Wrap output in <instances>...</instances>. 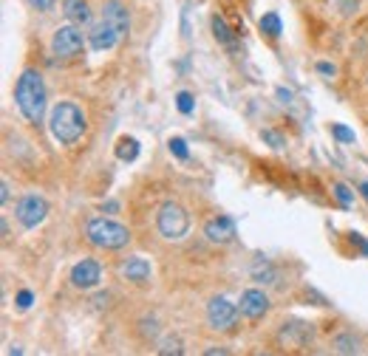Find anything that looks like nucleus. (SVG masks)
I'll return each mask as SVG.
<instances>
[{"label": "nucleus", "instance_id": "nucleus-2", "mask_svg": "<svg viewBox=\"0 0 368 356\" xmlns=\"http://www.w3.org/2000/svg\"><path fill=\"white\" fill-rule=\"evenodd\" d=\"M49 128H51V136L60 141V145H74V141L85 133V116L74 102H60L51 110Z\"/></svg>", "mask_w": 368, "mask_h": 356}, {"label": "nucleus", "instance_id": "nucleus-21", "mask_svg": "<svg viewBox=\"0 0 368 356\" xmlns=\"http://www.w3.org/2000/svg\"><path fill=\"white\" fill-rule=\"evenodd\" d=\"M168 145H170V153L176 156V158H190V150H187V141H184L181 136H173L170 141H168Z\"/></svg>", "mask_w": 368, "mask_h": 356}, {"label": "nucleus", "instance_id": "nucleus-8", "mask_svg": "<svg viewBox=\"0 0 368 356\" xmlns=\"http://www.w3.org/2000/svg\"><path fill=\"white\" fill-rule=\"evenodd\" d=\"M119 40H122V34H119L117 29H113L108 20H100L97 26L88 32V45H91L94 51H111Z\"/></svg>", "mask_w": 368, "mask_h": 356}, {"label": "nucleus", "instance_id": "nucleus-17", "mask_svg": "<svg viewBox=\"0 0 368 356\" xmlns=\"http://www.w3.org/2000/svg\"><path fill=\"white\" fill-rule=\"evenodd\" d=\"M136 156H139V141L130 139V136L119 139V145H117V158H119V161H133Z\"/></svg>", "mask_w": 368, "mask_h": 356}, {"label": "nucleus", "instance_id": "nucleus-12", "mask_svg": "<svg viewBox=\"0 0 368 356\" xmlns=\"http://www.w3.org/2000/svg\"><path fill=\"white\" fill-rule=\"evenodd\" d=\"M102 20H108L113 29H117L122 37L128 34L130 29V17H128V9L119 3V0H105L102 3Z\"/></svg>", "mask_w": 368, "mask_h": 356}, {"label": "nucleus", "instance_id": "nucleus-24", "mask_svg": "<svg viewBox=\"0 0 368 356\" xmlns=\"http://www.w3.org/2000/svg\"><path fill=\"white\" fill-rule=\"evenodd\" d=\"M261 139L269 141V147H275V150H281V147L286 145V139H284L278 130H261Z\"/></svg>", "mask_w": 368, "mask_h": 356}, {"label": "nucleus", "instance_id": "nucleus-34", "mask_svg": "<svg viewBox=\"0 0 368 356\" xmlns=\"http://www.w3.org/2000/svg\"><path fill=\"white\" fill-rule=\"evenodd\" d=\"M204 353H207V356H213V353H227V351H224V348H207Z\"/></svg>", "mask_w": 368, "mask_h": 356}, {"label": "nucleus", "instance_id": "nucleus-26", "mask_svg": "<svg viewBox=\"0 0 368 356\" xmlns=\"http://www.w3.org/2000/svg\"><path fill=\"white\" fill-rule=\"evenodd\" d=\"M159 353H181V342H179V337H168V340H162V345H159Z\"/></svg>", "mask_w": 368, "mask_h": 356}, {"label": "nucleus", "instance_id": "nucleus-3", "mask_svg": "<svg viewBox=\"0 0 368 356\" xmlns=\"http://www.w3.org/2000/svg\"><path fill=\"white\" fill-rule=\"evenodd\" d=\"M85 237L97 249H108V252H117V249H125L130 244V232L128 226L117 224V221H108V218H94L88 221L85 226Z\"/></svg>", "mask_w": 368, "mask_h": 356}, {"label": "nucleus", "instance_id": "nucleus-19", "mask_svg": "<svg viewBox=\"0 0 368 356\" xmlns=\"http://www.w3.org/2000/svg\"><path fill=\"white\" fill-rule=\"evenodd\" d=\"M332 348H334L337 353H357V351H360V342H357L354 334H337L334 342H332Z\"/></svg>", "mask_w": 368, "mask_h": 356}, {"label": "nucleus", "instance_id": "nucleus-32", "mask_svg": "<svg viewBox=\"0 0 368 356\" xmlns=\"http://www.w3.org/2000/svg\"><path fill=\"white\" fill-rule=\"evenodd\" d=\"M0 198H3V204H9V198H12V181L9 178H3V193H0Z\"/></svg>", "mask_w": 368, "mask_h": 356}, {"label": "nucleus", "instance_id": "nucleus-30", "mask_svg": "<svg viewBox=\"0 0 368 356\" xmlns=\"http://www.w3.org/2000/svg\"><path fill=\"white\" fill-rule=\"evenodd\" d=\"M32 300H34V294L23 289V292L17 294V308H29V305H32Z\"/></svg>", "mask_w": 368, "mask_h": 356}, {"label": "nucleus", "instance_id": "nucleus-18", "mask_svg": "<svg viewBox=\"0 0 368 356\" xmlns=\"http://www.w3.org/2000/svg\"><path fill=\"white\" fill-rule=\"evenodd\" d=\"M258 26H261V32L269 34V37H281V32H284V23H281V17L275 14V12L264 14V17L258 20Z\"/></svg>", "mask_w": 368, "mask_h": 356}, {"label": "nucleus", "instance_id": "nucleus-16", "mask_svg": "<svg viewBox=\"0 0 368 356\" xmlns=\"http://www.w3.org/2000/svg\"><path fill=\"white\" fill-rule=\"evenodd\" d=\"M213 34H216V40L224 45V49H229V51H235L238 49V40H235V34L229 32V26L221 20V17H213Z\"/></svg>", "mask_w": 368, "mask_h": 356}, {"label": "nucleus", "instance_id": "nucleus-13", "mask_svg": "<svg viewBox=\"0 0 368 356\" xmlns=\"http://www.w3.org/2000/svg\"><path fill=\"white\" fill-rule=\"evenodd\" d=\"M309 340H312V325H306V322H289L281 331V342L286 348H303Z\"/></svg>", "mask_w": 368, "mask_h": 356}, {"label": "nucleus", "instance_id": "nucleus-14", "mask_svg": "<svg viewBox=\"0 0 368 356\" xmlns=\"http://www.w3.org/2000/svg\"><path fill=\"white\" fill-rule=\"evenodd\" d=\"M119 272H122V277L130 280V283H148V280H150V263H148L145 257H130V260H125Z\"/></svg>", "mask_w": 368, "mask_h": 356}, {"label": "nucleus", "instance_id": "nucleus-6", "mask_svg": "<svg viewBox=\"0 0 368 356\" xmlns=\"http://www.w3.org/2000/svg\"><path fill=\"white\" fill-rule=\"evenodd\" d=\"M85 45V37L80 32V26H74V23H68V26H60L51 37V51L57 57H77L82 51Z\"/></svg>", "mask_w": 368, "mask_h": 356}, {"label": "nucleus", "instance_id": "nucleus-4", "mask_svg": "<svg viewBox=\"0 0 368 356\" xmlns=\"http://www.w3.org/2000/svg\"><path fill=\"white\" fill-rule=\"evenodd\" d=\"M156 226H159V232H162V237H168V241H181V237L187 235V229H190V215H187V209L184 206L168 201L162 209H159Z\"/></svg>", "mask_w": 368, "mask_h": 356}, {"label": "nucleus", "instance_id": "nucleus-1", "mask_svg": "<svg viewBox=\"0 0 368 356\" xmlns=\"http://www.w3.org/2000/svg\"><path fill=\"white\" fill-rule=\"evenodd\" d=\"M14 102H17V110L23 113L26 122H32V125H40L43 122V113H45V85H43V74H40V71L26 68L17 77Z\"/></svg>", "mask_w": 368, "mask_h": 356}, {"label": "nucleus", "instance_id": "nucleus-22", "mask_svg": "<svg viewBox=\"0 0 368 356\" xmlns=\"http://www.w3.org/2000/svg\"><path fill=\"white\" fill-rule=\"evenodd\" d=\"M334 195H337L340 206H346V209L354 204V195H352V189H349L346 184H334Z\"/></svg>", "mask_w": 368, "mask_h": 356}, {"label": "nucleus", "instance_id": "nucleus-7", "mask_svg": "<svg viewBox=\"0 0 368 356\" xmlns=\"http://www.w3.org/2000/svg\"><path fill=\"white\" fill-rule=\"evenodd\" d=\"M238 311L241 308L235 302H229L227 297H213L210 302H207V322H210V328H216V331H229L238 320Z\"/></svg>", "mask_w": 368, "mask_h": 356}, {"label": "nucleus", "instance_id": "nucleus-20", "mask_svg": "<svg viewBox=\"0 0 368 356\" xmlns=\"http://www.w3.org/2000/svg\"><path fill=\"white\" fill-rule=\"evenodd\" d=\"M252 280H258V283H275V269L266 263V260H264V263L258 260V263L252 266Z\"/></svg>", "mask_w": 368, "mask_h": 356}, {"label": "nucleus", "instance_id": "nucleus-27", "mask_svg": "<svg viewBox=\"0 0 368 356\" xmlns=\"http://www.w3.org/2000/svg\"><path fill=\"white\" fill-rule=\"evenodd\" d=\"M357 6H360V0H337V12L343 17H352L357 12Z\"/></svg>", "mask_w": 368, "mask_h": 356}, {"label": "nucleus", "instance_id": "nucleus-33", "mask_svg": "<svg viewBox=\"0 0 368 356\" xmlns=\"http://www.w3.org/2000/svg\"><path fill=\"white\" fill-rule=\"evenodd\" d=\"M278 97H281L284 102H289V97H292V93H289V91H284V88H278Z\"/></svg>", "mask_w": 368, "mask_h": 356}, {"label": "nucleus", "instance_id": "nucleus-25", "mask_svg": "<svg viewBox=\"0 0 368 356\" xmlns=\"http://www.w3.org/2000/svg\"><path fill=\"white\" fill-rule=\"evenodd\" d=\"M332 136H334L337 141H343V145H352V141H354V130H349L346 125H334V128H332Z\"/></svg>", "mask_w": 368, "mask_h": 356}, {"label": "nucleus", "instance_id": "nucleus-28", "mask_svg": "<svg viewBox=\"0 0 368 356\" xmlns=\"http://www.w3.org/2000/svg\"><path fill=\"white\" fill-rule=\"evenodd\" d=\"M26 3L32 6V9H37V12H49L57 0H26Z\"/></svg>", "mask_w": 368, "mask_h": 356}, {"label": "nucleus", "instance_id": "nucleus-29", "mask_svg": "<svg viewBox=\"0 0 368 356\" xmlns=\"http://www.w3.org/2000/svg\"><path fill=\"white\" fill-rule=\"evenodd\" d=\"M314 68H317V74H323V77H334L337 74V68L332 62H317Z\"/></svg>", "mask_w": 368, "mask_h": 356}, {"label": "nucleus", "instance_id": "nucleus-35", "mask_svg": "<svg viewBox=\"0 0 368 356\" xmlns=\"http://www.w3.org/2000/svg\"><path fill=\"white\" fill-rule=\"evenodd\" d=\"M360 193H363V198L368 201V184H360Z\"/></svg>", "mask_w": 368, "mask_h": 356}, {"label": "nucleus", "instance_id": "nucleus-5", "mask_svg": "<svg viewBox=\"0 0 368 356\" xmlns=\"http://www.w3.org/2000/svg\"><path fill=\"white\" fill-rule=\"evenodd\" d=\"M14 212H17L20 226L34 229V226H40L45 221V215H49V201H45L43 195H37V193H29V195H23L17 201V209Z\"/></svg>", "mask_w": 368, "mask_h": 356}, {"label": "nucleus", "instance_id": "nucleus-15", "mask_svg": "<svg viewBox=\"0 0 368 356\" xmlns=\"http://www.w3.org/2000/svg\"><path fill=\"white\" fill-rule=\"evenodd\" d=\"M62 14L68 17V23H74V26H88L91 23L88 0H62Z\"/></svg>", "mask_w": 368, "mask_h": 356}, {"label": "nucleus", "instance_id": "nucleus-23", "mask_svg": "<svg viewBox=\"0 0 368 356\" xmlns=\"http://www.w3.org/2000/svg\"><path fill=\"white\" fill-rule=\"evenodd\" d=\"M176 105H179V110L187 116V113H193V93H187V91H179L176 93Z\"/></svg>", "mask_w": 368, "mask_h": 356}, {"label": "nucleus", "instance_id": "nucleus-31", "mask_svg": "<svg viewBox=\"0 0 368 356\" xmlns=\"http://www.w3.org/2000/svg\"><path fill=\"white\" fill-rule=\"evenodd\" d=\"M352 244H354V246H360V252H363V254L368 257V241H365V237H363V235L352 232Z\"/></svg>", "mask_w": 368, "mask_h": 356}, {"label": "nucleus", "instance_id": "nucleus-11", "mask_svg": "<svg viewBox=\"0 0 368 356\" xmlns=\"http://www.w3.org/2000/svg\"><path fill=\"white\" fill-rule=\"evenodd\" d=\"M100 280H102V266L97 260H80L71 269V283L77 289H94Z\"/></svg>", "mask_w": 368, "mask_h": 356}, {"label": "nucleus", "instance_id": "nucleus-9", "mask_svg": "<svg viewBox=\"0 0 368 356\" xmlns=\"http://www.w3.org/2000/svg\"><path fill=\"white\" fill-rule=\"evenodd\" d=\"M204 235L210 244H229L235 241V221L227 215H216L204 224Z\"/></svg>", "mask_w": 368, "mask_h": 356}, {"label": "nucleus", "instance_id": "nucleus-10", "mask_svg": "<svg viewBox=\"0 0 368 356\" xmlns=\"http://www.w3.org/2000/svg\"><path fill=\"white\" fill-rule=\"evenodd\" d=\"M238 308H241V314L249 317V320H261L266 311H269V297L258 289H246L238 300Z\"/></svg>", "mask_w": 368, "mask_h": 356}]
</instances>
